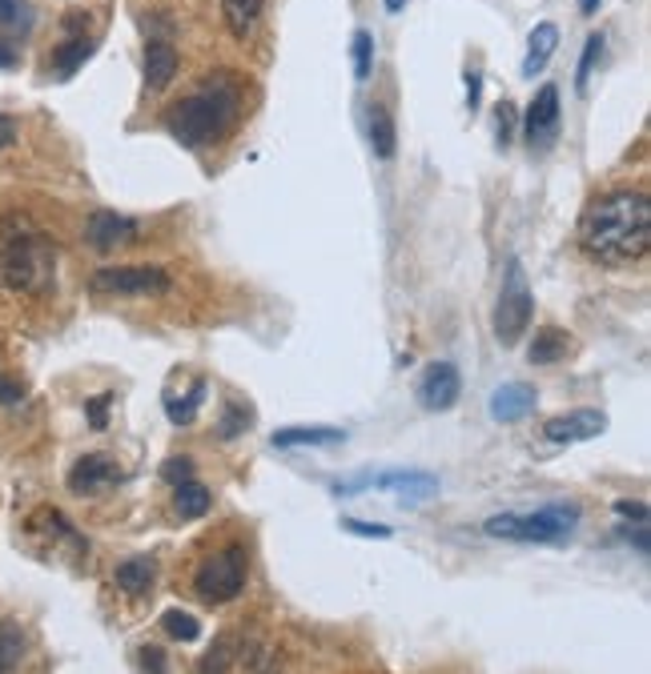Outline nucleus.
<instances>
[{"label": "nucleus", "instance_id": "obj_1", "mask_svg": "<svg viewBox=\"0 0 651 674\" xmlns=\"http://www.w3.org/2000/svg\"><path fill=\"white\" fill-rule=\"evenodd\" d=\"M579 246L603 266H631L651 249V201L640 189H615L579 217Z\"/></svg>", "mask_w": 651, "mask_h": 674}, {"label": "nucleus", "instance_id": "obj_2", "mask_svg": "<svg viewBox=\"0 0 651 674\" xmlns=\"http://www.w3.org/2000/svg\"><path fill=\"white\" fill-rule=\"evenodd\" d=\"M241 117V81L234 72H217L206 77V85L174 105L166 112V129L174 141L186 149H206L238 125Z\"/></svg>", "mask_w": 651, "mask_h": 674}, {"label": "nucleus", "instance_id": "obj_3", "mask_svg": "<svg viewBox=\"0 0 651 674\" xmlns=\"http://www.w3.org/2000/svg\"><path fill=\"white\" fill-rule=\"evenodd\" d=\"M57 281V246L29 221H12L0 234V286L17 294H49Z\"/></svg>", "mask_w": 651, "mask_h": 674}, {"label": "nucleus", "instance_id": "obj_4", "mask_svg": "<svg viewBox=\"0 0 651 674\" xmlns=\"http://www.w3.org/2000/svg\"><path fill=\"white\" fill-rule=\"evenodd\" d=\"M579 526V506L571 502H551L535 514H495L486 518L483 531L491 538H506V542H543V546H559L568 542Z\"/></svg>", "mask_w": 651, "mask_h": 674}, {"label": "nucleus", "instance_id": "obj_5", "mask_svg": "<svg viewBox=\"0 0 651 674\" xmlns=\"http://www.w3.org/2000/svg\"><path fill=\"white\" fill-rule=\"evenodd\" d=\"M531 314H535V297H531L527 274H523V261L519 257H506L503 269V289H499V306H495V337L499 346H519V337L527 334Z\"/></svg>", "mask_w": 651, "mask_h": 674}, {"label": "nucleus", "instance_id": "obj_6", "mask_svg": "<svg viewBox=\"0 0 651 674\" xmlns=\"http://www.w3.org/2000/svg\"><path fill=\"white\" fill-rule=\"evenodd\" d=\"M241 586H246V551H241V546H226L221 554L201 562L194 574L197 598L209 606L234 603L241 594Z\"/></svg>", "mask_w": 651, "mask_h": 674}, {"label": "nucleus", "instance_id": "obj_7", "mask_svg": "<svg viewBox=\"0 0 651 674\" xmlns=\"http://www.w3.org/2000/svg\"><path fill=\"white\" fill-rule=\"evenodd\" d=\"M174 277L161 266H105L93 274L89 289L93 294H109V297H154V294H169Z\"/></svg>", "mask_w": 651, "mask_h": 674}, {"label": "nucleus", "instance_id": "obj_8", "mask_svg": "<svg viewBox=\"0 0 651 674\" xmlns=\"http://www.w3.org/2000/svg\"><path fill=\"white\" fill-rule=\"evenodd\" d=\"M559 89L555 85H543V89L531 97L527 112H523V133H527L531 149H551L559 137Z\"/></svg>", "mask_w": 651, "mask_h": 674}, {"label": "nucleus", "instance_id": "obj_9", "mask_svg": "<svg viewBox=\"0 0 651 674\" xmlns=\"http://www.w3.org/2000/svg\"><path fill=\"white\" fill-rule=\"evenodd\" d=\"M137 234H141V225L134 217L117 214V209H93L89 221H85V241L101 249V254H109L117 246H134Z\"/></svg>", "mask_w": 651, "mask_h": 674}, {"label": "nucleus", "instance_id": "obj_10", "mask_svg": "<svg viewBox=\"0 0 651 674\" xmlns=\"http://www.w3.org/2000/svg\"><path fill=\"white\" fill-rule=\"evenodd\" d=\"M603 429H608L603 409H571V414H559L543 426V438L555 442V446H575V442L600 438Z\"/></svg>", "mask_w": 651, "mask_h": 674}, {"label": "nucleus", "instance_id": "obj_11", "mask_svg": "<svg viewBox=\"0 0 651 674\" xmlns=\"http://www.w3.org/2000/svg\"><path fill=\"white\" fill-rule=\"evenodd\" d=\"M463 394V378L451 361H434L423 369V381H418V402L426 409H451Z\"/></svg>", "mask_w": 651, "mask_h": 674}, {"label": "nucleus", "instance_id": "obj_12", "mask_svg": "<svg viewBox=\"0 0 651 674\" xmlns=\"http://www.w3.org/2000/svg\"><path fill=\"white\" fill-rule=\"evenodd\" d=\"M371 490H394L403 502L418 506L438 494V478L423 470H391V474H371Z\"/></svg>", "mask_w": 651, "mask_h": 674}, {"label": "nucleus", "instance_id": "obj_13", "mask_svg": "<svg viewBox=\"0 0 651 674\" xmlns=\"http://www.w3.org/2000/svg\"><path fill=\"white\" fill-rule=\"evenodd\" d=\"M125 474L117 470V462L109 454H85V458L72 462L69 470V490L72 494H93V490H105V486H114L121 482Z\"/></svg>", "mask_w": 651, "mask_h": 674}, {"label": "nucleus", "instance_id": "obj_14", "mask_svg": "<svg viewBox=\"0 0 651 674\" xmlns=\"http://www.w3.org/2000/svg\"><path fill=\"white\" fill-rule=\"evenodd\" d=\"M539 394L535 386H527V381H506V386H499L495 394H491V418L495 422H523L535 409Z\"/></svg>", "mask_w": 651, "mask_h": 674}, {"label": "nucleus", "instance_id": "obj_15", "mask_svg": "<svg viewBox=\"0 0 651 674\" xmlns=\"http://www.w3.org/2000/svg\"><path fill=\"white\" fill-rule=\"evenodd\" d=\"M72 17H77V21H69V41L65 44H57V52H52V72H57V77H72V72L81 69L85 61H89V57H93V37H85L81 32V17L85 12H72Z\"/></svg>", "mask_w": 651, "mask_h": 674}, {"label": "nucleus", "instance_id": "obj_16", "mask_svg": "<svg viewBox=\"0 0 651 674\" xmlns=\"http://www.w3.org/2000/svg\"><path fill=\"white\" fill-rule=\"evenodd\" d=\"M555 49H559V29H555V24H551V21L535 24V29H531V37H527V57H523V77H527V81H535L539 72H543V69H548V65H551Z\"/></svg>", "mask_w": 651, "mask_h": 674}, {"label": "nucleus", "instance_id": "obj_17", "mask_svg": "<svg viewBox=\"0 0 651 674\" xmlns=\"http://www.w3.org/2000/svg\"><path fill=\"white\" fill-rule=\"evenodd\" d=\"M177 77V49L169 41H149L145 44V85L154 92L169 89Z\"/></svg>", "mask_w": 651, "mask_h": 674}, {"label": "nucleus", "instance_id": "obj_18", "mask_svg": "<svg viewBox=\"0 0 651 674\" xmlns=\"http://www.w3.org/2000/svg\"><path fill=\"white\" fill-rule=\"evenodd\" d=\"M274 449H294V446H342L346 442V429L334 426H286L274 434Z\"/></svg>", "mask_w": 651, "mask_h": 674}, {"label": "nucleus", "instance_id": "obj_19", "mask_svg": "<svg viewBox=\"0 0 651 674\" xmlns=\"http://www.w3.org/2000/svg\"><path fill=\"white\" fill-rule=\"evenodd\" d=\"M371 117H366V133H371V145L374 153L383 157V161H391L394 149H398V133H394V117L386 105H371Z\"/></svg>", "mask_w": 651, "mask_h": 674}, {"label": "nucleus", "instance_id": "obj_20", "mask_svg": "<svg viewBox=\"0 0 651 674\" xmlns=\"http://www.w3.org/2000/svg\"><path fill=\"white\" fill-rule=\"evenodd\" d=\"M154 578H157V562L154 558H129V562H121V566H117V586H121L125 594H134V598L149 594Z\"/></svg>", "mask_w": 651, "mask_h": 674}, {"label": "nucleus", "instance_id": "obj_21", "mask_svg": "<svg viewBox=\"0 0 651 674\" xmlns=\"http://www.w3.org/2000/svg\"><path fill=\"white\" fill-rule=\"evenodd\" d=\"M221 17H226V29L238 41H246L262 17V0H221Z\"/></svg>", "mask_w": 651, "mask_h": 674}, {"label": "nucleus", "instance_id": "obj_22", "mask_svg": "<svg viewBox=\"0 0 651 674\" xmlns=\"http://www.w3.org/2000/svg\"><path fill=\"white\" fill-rule=\"evenodd\" d=\"M209 506H214V498H209V490L201 482H181V486H174V511L186 522L206 518Z\"/></svg>", "mask_w": 651, "mask_h": 674}, {"label": "nucleus", "instance_id": "obj_23", "mask_svg": "<svg viewBox=\"0 0 651 674\" xmlns=\"http://www.w3.org/2000/svg\"><path fill=\"white\" fill-rule=\"evenodd\" d=\"M568 334L563 329H555V326H543L535 334V341H531V349H527V358H531V366H551V361H559L563 354H568Z\"/></svg>", "mask_w": 651, "mask_h": 674}, {"label": "nucleus", "instance_id": "obj_24", "mask_svg": "<svg viewBox=\"0 0 651 674\" xmlns=\"http://www.w3.org/2000/svg\"><path fill=\"white\" fill-rule=\"evenodd\" d=\"M201 402H206V381L197 378L194 386H189V394H181V398H169L166 402V414L174 426H189V422L201 414Z\"/></svg>", "mask_w": 651, "mask_h": 674}, {"label": "nucleus", "instance_id": "obj_25", "mask_svg": "<svg viewBox=\"0 0 651 674\" xmlns=\"http://www.w3.org/2000/svg\"><path fill=\"white\" fill-rule=\"evenodd\" d=\"M24 658V634L17 623H0V674H12Z\"/></svg>", "mask_w": 651, "mask_h": 674}, {"label": "nucleus", "instance_id": "obj_26", "mask_svg": "<svg viewBox=\"0 0 651 674\" xmlns=\"http://www.w3.org/2000/svg\"><path fill=\"white\" fill-rule=\"evenodd\" d=\"M249 426H254V409H249L246 402H226L221 422H217V434H221L226 442H234V438H241Z\"/></svg>", "mask_w": 651, "mask_h": 674}, {"label": "nucleus", "instance_id": "obj_27", "mask_svg": "<svg viewBox=\"0 0 651 674\" xmlns=\"http://www.w3.org/2000/svg\"><path fill=\"white\" fill-rule=\"evenodd\" d=\"M161 631L169 634V638H177V643H197L201 638V623H197L189 611H166L161 614Z\"/></svg>", "mask_w": 651, "mask_h": 674}, {"label": "nucleus", "instance_id": "obj_28", "mask_svg": "<svg viewBox=\"0 0 651 674\" xmlns=\"http://www.w3.org/2000/svg\"><path fill=\"white\" fill-rule=\"evenodd\" d=\"M351 52H354V77L362 81H371V69H374V37L366 29L354 32V41H351Z\"/></svg>", "mask_w": 651, "mask_h": 674}, {"label": "nucleus", "instance_id": "obj_29", "mask_svg": "<svg viewBox=\"0 0 651 674\" xmlns=\"http://www.w3.org/2000/svg\"><path fill=\"white\" fill-rule=\"evenodd\" d=\"M600 49H603V37H600V32H591L588 44H583V61H579V69H575V89L579 92L588 89L591 69H595V61H600Z\"/></svg>", "mask_w": 651, "mask_h": 674}, {"label": "nucleus", "instance_id": "obj_30", "mask_svg": "<svg viewBox=\"0 0 651 674\" xmlns=\"http://www.w3.org/2000/svg\"><path fill=\"white\" fill-rule=\"evenodd\" d=\"M161 478L174 482V486H181V482H194V458H169L166 466H161Z\"/></svg>", "mask_w": 651, "mask_h": 674}, {"label": "nucleus", "instance_id": "obj_31", "mask_svg": "<svg viewBox=\"0 0 651 674\" xmlns=\"http://www.w3.org/2000/svg\"><path fill=\"white\" fill-rule=\"evenodd\" d=\"M342 531L358 534V538H391V526H378V522H358V518H342Z\"/></svg>", "mask_w": 651, "mask_h": 674}, {"label": "nucleus", "instance_id": "obj_32", "mask_svg": "<svg viewBox=\"0 0 651 674\" xmlns=\"http://www.w3.org/2000/svg\"><path fill=\"white\" fill-rule=\"evenodd\" d=\"M229 666V643L221 638V643L214 646V651L206 654V663H201V674H221Z\"/></svg>", "mask_w": 651, "mask_h": 674}, {"label": "nucleus", "instance_id": "obj_33", "mask_svg": "<svg viewBox=\"0 0 651 674\" xmlns=\"http://www.w3.org/2000/svg\"><path fill=\"white\" fill-rule=\"evenodd\" d=\"M137 658H141V674H166V654L157 651V646H141Z\"/></svg>", "mask_w": 651, "mask_h": 674}, {"label": "nucleus", "instance_id": "obj_34", "mask_svg": "<svg viewBox=\"0 0 651 674\" xmlns=\"http://www.w3.org/2000/svg\"><path fill=\"white\" fill-rule=\"evenodd\" d=\"M511 133H515V105L503 101L499 105V145H511Z\"/></svg>", "mask_w": 651, "mask_h": 674}, {"label": "nucleus", "instance_id": "obj_35", "mask_svg": "<svg viewBox=\"0 0 651 674\" xmlns=\"http://www.w3.org/2000/svg\"><path fill=\"white\" fill-rule=\"evenodd\" d=\"M24 402V381H9L0 374V406H21Z\"/></svg>", "mask_w": 651, "mask_h": 674}, {"label": "nucleus", "instance_id": "obj_36", "mask_svg": "<svg viewBox=\"0 0 651 674\" xmlns=\"http://www.w3.org/2000/svg\"><path fill=\"white\" fill-rule=\"evenodd\" d=\"M0 24H12V29H21V24H24L21 0H0Z\"/></svg>", "mask_w": 651, "mask_h": 674}, {"label": "nucleus", "instance_id": "obj_37", "mask_svg": "<svg viewBox=\"0 0 651 674\" xmlns=\"http://www.w3.org/2000/svg\"><path fill=\"white\" fill-rule=\"evenodd\" d=\"M109 402H114L109 394H101V398L89 402V426H93V429H105V414H109Z\"/></svg>", "mask_w": 651, "mask_h": 674}, {"label": "nucleus", "instance_id": "obj_38", "mask_svg": "<svg viewBox=\"0 0 651 674\" xmlns=\"http://www.w3.org/2000/svg\"><path fill=\"white\" fill-rule=\"evenodd\" d=\"M615 514H620V518L648 522V506H643V502H615Z\"/></svg>", "mask_w": 651, "mask_h": 674}, {"label": "nucleus", "instance_id": "obj_39", "mask_svg": "<svg viewBox=\"0 0 651 674\" xmlns=\"http://www.w3.org/2000/svg\"><path fill=\"white\" fill-rule=\"evenodd\" d=\"M479 92H483V77H479V72H466V105H471V112L479 109Z\"/></svg>", "mask_w": 651, "mask_h": 674}, {"label": "nucleus", "instance_id": "obj_40", "mask_svg": "<svg viewBox=\"0 0 651 674\" xmlns=\"http://www.w3.org/2000/svg\"><path fill=\"white\" fill-rule=\"evenodd\" d=\"M12 141H17V121L9 112H0V149H9Z\"/></svg>", "mask_w": 651, "mask_h": 674}, {"label": "nucleus", "instance_id": "obj_41", "mask_svg": "<svg viewBox=\"0 0 651 674\" xmlns=\"http://www.w3.org/2000/svg\"><path fill=\"white\" fill-rule=\"evenodd\" d=\"M623 538L635 542V551H640V554H648V531H643V522L635 526V531H631V526H623Z\"/></svg>", "mask_w": 651, "mask_h": 674}, {"label": "nucleus", "instance_id": "obj_42", "mask_svg": "<svg viewBox=\"0 0 651 674\" xmlns=\"http://www.w3.org/2000/svg\"><path fill=\"white\" fill-rule=\"evenodd\" d=\"M0 69H17V49H9L4 41H0Z\"/></svg>", "mask_w": 651, "mask_h": 674}, {"label": "nucleus", "instance_id": "obj_43", "mask_svg": "<svg viewBox=\"0 0 651 674\" xmlns=\"http://www.w3.org/2000/svg\"><path fill=\"white\" fill-rule=\"evenodd\" d=\"M579 9H583V17H591V12L600 9V0H579Z\"/></svg>", "mask_w": 651, "mask_h": 674}, {"label": "nucleus", "instance_id": "obj_44", "mask_svg": "<svg viewBox=\"0 0 651 674\" xmlns=\"http://www.w3.org/2000/svg\"><path fill=\"white\" fill-rule=\"evenodd\" d=\"M406 9V0H386V12H403Z\"/></svg>", "mask_w": 651, "mask_h": 674}]
</instances>
